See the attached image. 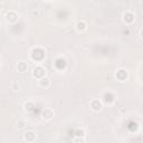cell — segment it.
<instances>
[{
    "mask_svg": "<svg viewBox=\"0 0 143 143\" xmlns=\"http://www.w3.org/2000/svg\"><path fill=\"white\" fill-rule=\"evenodd\" d=\"M43 116H44V118H46V120H50L54 116V112L51 111L50 108H46L44 111V113H43Z\"/></svg>",
    "mask_w": 143,
    "mask_h": 143,
    "instance_id": "cell-1",
    "label": "cell"
},
{
    "mask_svg": "<svg viewBox=\"0 0 143 143\" xmlns=\"http://www.w3.org/2000/svg\"><path fill=\"white\" fill-rule=\"evenodd\" d=\"M49 84H50V82H49V79L48 78H43L40 81V85L41 86H49Z\"/></svg>",
    "mask_w": 143,
    "mask_h": 143,
    "instance_id": "cell-2",
    "label": "cell"
},
{
    "mask_svg": "<svg viewBox=\"0 0 143 143\" xmlns=\"http://www.w3.org/2000/svg\"><path fill=\"white\" fill-rule=\"evenodd\" d=\"M22 66H26L24 63H20V64H18V67H22ZM26 68H27V67H24V68H21V71H20V72H21V73H25Z\"/></svg>",
    "mask_w": 143,
    "mask_h": 143,
    "instance_id": "cell-3",
    "label": "cell"
},
{
    "mask_svg": "<svg viewBox=\"0 0 143 143\" xmlns=\"http://www.w3.org/2000/svg\"><path fill=\"white\" fill-rule=\"evenodd\" d=\"M74 143H84V140H79V139H75Z\"/></svg>",
    "mask_w": 143,
    "mask_h": 143,
    "instance_id": "cell-4",
    "label": "cell"
}]
</instances>
